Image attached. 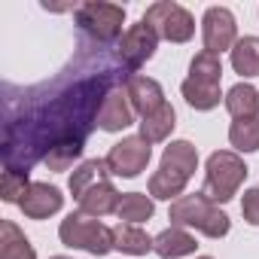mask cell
Listing matches in <instances>:
<instances>
[{
	"instance_id": "5",
	"label": "cell",
	"mask_w": 259,
	"mask_h": 259,
	"mask_svg": "<svg viewBox=\"0 0 259 259\" xmlns=\"http://www.w3.org/2000/svg\"><path fill=\"white\" fill-rule=\"evenodd\" d=\"M76 25L101 43H110L122 34V22H125V7L119 4H101V0H92V4H79L73 10Z\"/></svg>"
},
{
	"instance_id": "7",
	"label": "cell",
	"mask_w": 259,
	"mask_h": 259,
	"mask_svg": "<svg viewBox=\"0 0 259 259\" xmlns=\"http://www.w3.org/2000/svg\"><path fill=\"white\" fill-rule=\"evenodd\" d=\"M156 49H159V34L147 22L132 25V28L122 34V40H119V58L132 67V70H138L144 61H150L156 55Z\"/></svg>"
},
{
	"instance_id": "8",
	"label": "cell",
	"mask_w": 259,
	"mask_h": 259,
	"mask_svg": "<svg viewBox=\"0 0 259 259\" xmlns=\"http://www.w3.org/2000/svg\"><path fill=\"white\" fill-rule=\"evenodd\" d=\"M238 28H235V16L226 10V7H210L201 19V37H204V49L220 55L226 49H232L238 40H235Z\"/></svg>"
},
{
	"instance_id": "3",
	"label": "cell",
	"mask_w": 259,
	"mask_h": 259,
	"mask_svg": "<svg viewBox=\"0 0 259 259\" xmlns=\"http://www.w3.org/2000/svg\"><path fill=\"white\" fill-rule=\"evenodd\" d=\"M58 238H61V244H67L73 250H85L92 256H104V253H110L116 247L113 229H107L98 220H89L85 213L64 217L61 226H58Z\"/></svg>"
},
{
	"instance_id": "22",
	"label": "cell",
	"mask_w": 259,
	"mask_h": 259,
	"mask_svg": "<svg viewBox=\"0 0 259 259\" xmlns=\"http://www.w3.org/2000/svg\"><path fill=\"white\" fill-rule=\"evenodd\" d=\"M229 141L241 153H256L259 150V116L256 119H235L229 128Z\"/></svg>"
},
{
	"instance_id": "13",
	"label": "cell",
	"mask_w": 259,
	"mask_h": 259,
	"mask_svg": "<svg viewBox=\"0 0 259 259\" xmlns=\"http://www.w3.org/2000/svg\"><path fill=\"white\" fill-rule=\"evenodd\" d=\"M195 238L186 232V229H180V226H171V229H165L162 235H156V244H153V250L162 256V259H177V256H189V253H195Z\"/></svg>"
},
{
	"instance_id": "12",
	"label": "cell",
	"mask_w": 259,
	"mask_h": 259,
	"mask_svg": "<svg viewBox=\"0 0 259 259\" xmlns=\"http://www.w3.org/2000/svg\"><path fill=\"white\" fill-rule=\"evenodd\" d=\"M61 204H64V195L58 192V186H49V183H31V189H28V195L22 198L19 207H22L25 217H31V220H46V217L58 213Z\"/></svg>"
},
{
	"instance_id": "18",
	"label": "cell",
	"mask_w": 259,
	"mask_h": 259,
	"mask_svg": "<svg viewBox=\"0 0 259 259\" xmlns=\"http://www.w3.org/2000/svg\"><path fill=\"white\" fill-rule=\"evenodd\" d=\"M174 125H177V113H174L171 104H165L159 113L141 119V138L153 147V144H159V141H168V135L174 132Z\"/></svg>"
},
{
	"instance_id": "10",
	"label": "cell",
	"mask_w": 259,
	"mask_h": 259,
	"mask_svg": "<svg viewBox=\"0 0 259 259\" xmlns=\"http://www.w3.org/2000/svg\"><path fill=\"white\" fill-rule=\"evenodd\" d=\"M132 122H135V107L128 101V92L110 89L101 101V110H98V128L101 132H122Z\"/></svg>"
},
{
	"instance_id": "14",
	"label": "cell",
	"mask_w": 259,
	"mask_h": 259,
	"mask_svg": "<svg viewBox=\"0 0 259 259\" xmlns=\"http://www.w3.org/2000/svg\"><path fill=\"white\" fill-rule=\"evenodd\" d=\"M0 259H37L31 241L13 220H4L0 226Z\"/></svg>"
},
{
	"instance_id": "6",
	"label": "cell",
	"mask_w": 259,
	"mask_h": 259,
	"mask_svg": "<svg viewBox=\"0 0 259 259\" xmlns=\"http://www.w3.org/2000/svg\"><path fill=\"white\" fill-rule=\"evenodd\" d=\"M150 156H153V147L141 135H132V138H122L116 147H110L107 168L116 177H138L150 165Z\"/></svg>"
},
{
	"instance_id": "11",
	"label": "cell",
	"mask_w": 259,
	"mask_h": 259,
	"mask_svg": "<svg viewBox=\"0 0 259 259\" xmlns=\"http://www.w3.org/2000/svg\"><path fill=\"white\" fill-rule=\"evenodd\" d=\"M119 198H122V195L113 189V183H110L107 177L95 180L92 186H85V189L76 195L79 213H85V217H107V213H116Z\"/></svg>"
},
{
	"instance_id": "1",
	"label": "cell",
	"mask_w": 259,
	"mask_h": 259,
	"mask_svg": "<svg viewBox=\"0 0 259 259\" xmlns=\"http://www.w3.org/2000/svg\"><path fill=\"white\" fill-rule=\"evenodd\" d=\"M171 223L174 226H189L198 229L207 238H223L229 235V217L210 201L204 198V192H192V195H180L177 201H171Z\"/></svg>"
},
{
	"instance_id": "27",
	"label": "cell",
	"mask_w": 259,
	"mask_h": 259,
	"mask_svg": "<svg viewBox=\"0 0 259 259\" xmlns=\"http://www.w3.org/2000/svg\"><path fill=\"white\" fill-rule=\"evenodd\" d=\"M241 213L250 226H259V189H247L241 201Z\"/></svg>"
},
{
	"instance_id": "25",
	"label": "cell",
	"mask_w": 259,
	"mask_h": 259,
	"mask_svg": "<svg viewBox=\"0 0 259 259\" xmlns=\"http://www.w3.org/2000/svg\"><path fill=\"white\" fill-rule=\"evenodd\" d=\"M31 183H28V171H13L7 168L4 177H0V195H4V201L10 204H22V198L28 195Z\"/></svg>"
},
{
	"instance_id": "26",
	"label": "cell",
	"mask_w": 259,
	"mask_h": 259,
	"mask_svg": "<svg viewBox=\"0 0 259 259\" xmlns=\"http://www.w3.org/2000/svg\"><path fill=\"white\" fill-rule=\"evenodd\" d=\"M189 76L207 79V82H220V79H223V61H220V55L201 49V52L192 58V64H189Z\"/></svg>"
},
{
	"instance_id": "16",
	"label": "cell",
	"mask_w": 259,
	"mask_h": 259,
	"mask_svg": "<svg viewBox=\"0 0 259 259\" xmlns=\"http://www.w3.org/2000/svg\"><path fill=\"white\" fill-rule=\"evenodd\" d=\"M180 92H183L186 104L195 107V110H213L220 104V98H223L220 95V82H207V79H195V76H186Z\"/></svg>"
},
{
	"instance_id": "2",
	"label": "cell",
	"mask_w": 259,
	"mask_h": 259,
	"mask_svg": "<svg viewBox=\"0 0 259 259\" xmlns=\"http://www.w3.org/2000/svg\"><path fill=\"white\" fill-rule=\"evenodd\" d=\"M244 180H247L244 159L232 150H220L207 159V168H204V198H210L213 204H226L235 198Z\"/></svg>"
},
{
	"instance_id": "28",
	"label": "cell",
	"mask_w": 259,
	"mask_h": 259,
	"mask_svg": "<svg viewBox=\"0 0 259 259\" xmlns=\"http://www.w3.org/2000/svg\"><path fill=\"white\" fill-rule=\"evenodd\" d=\"M52 259H70V256H52Z\"/></svg>"
},
{
	"instance_id": "9",
	"label": "cell",
	"mask_w": 259,
	"mask_h": 259,
	"mask_svg": "<svg viewBox=\"0 0 259 259\" xmlns=\"http://www.w3.org/2000/svg\"><path fill=\"white\" fill-rule=\"evenodd\" d=\"M125 92H128V101H132L135 113H141V119L159 113L165 107V92L156 79L144 76V73H128L125 79Z\"/></svg>"
},
{
	"instance_id": "21",
	"label": "cell",
	"mask_w": 259,
	"mask_h": 259,
	"mask_svg": "<svg viewBox=\"0 0 259 259\" xmlns=\"http://www.w3.org/2000/svg\"><path fill=\"white\" fill-rule=\"evenodd\" d=\"M162 165L192 177L195 168H198V153L189 141H171V147H165V156H162Z\"/></svg>"
},
{
	"instance_id": "19",
	"label": "cell",
	"mask_w": 259,
	"mask_h": 259,
	"mask_svg": "<svg viewBox=\"0 0 259 259\" xmlns=\"http://www.w3.org/2000/svg\"><path fill=\"white\" fill-rule=\"evenodd\" d=\"M232 67L244 79L259 76V37H241L232 46Z\"/></svg>"
},
{
	"instance_id": "15",
	"label": "cell",
	"mask_w": 259,
	"mask_h": 259,
	"mask_svg": "<svg viewBox=\"0 0 259 259\" xmlns=\"http://www.w3.org/2000/svg\"><path fill=\"white\" fill-rule=\"evenodd\" d=\"M113 241H116V250H122L128 256H147L156 244V238H150L144 229H138L132 223H119L113 229Z\"/></svg>"
},
{
	"instance_id": "20",
	"label": "cell",
	"mask_w": 259,
	"mask_h": 259,
	"mask_svg": "<svg viewBox=\"0 0 259 259\" xmlns=\"http://www.w3.org/2000/svg\"><path fill=\"white\" fill-rule=\"evenodd\" d=\"M153 210L156 207H153V198L150 195H144V192H125L119 198L116 217L125 220V223H132V226H138V223H147L153 217Z\"/></svg>"
},
{
	"instance_id": "4",
	"label": "cell",
	"mask_w": 259,
	"mask_h": 259,
	"mask_svg": "<svg viewBox=\"0 0 259 259\" xmlns=\"http://www.w3.org/2000/svg\"><path fill=\"white\" fill-rule=\"evenodd\" d=\"M141 22H147V25H150L162 40H168V43H186V40H192V34H195V19H192V13L183 10L180 4H171V0H159V4L147 7V13H144Z\"/></svg>"
},
{
	"instance_id": "24",
	"label": "cell",
	"mask_w": 259,
	"mask_h": 259,
	"mask_svg": "<svg viewBox=\"0 0 259 259\" xmlns=\"http://www.w3.org/2000/svg\"><path fill=\"white\" fill-rule=\"evenodd\" d=\"M107 174H110L107 159H89V162H82V165L70 174V192H73V198H76L85 186H92L95 180H101V177H107Z\"/></svg>"
},
{
	"instance_id": "23",
	"label": "cell",
	"mask_w": 259,
	"mask_h": 259,
	"mask_svg": "<svg viewBox=\"0 0 259 259\" xmlns=\"http://www.w3.org/2000/svg\"><path fill=\"white\" fill-rule=\"evenodd\" d=\"M82 144L85 141H79V138H67V141H58L49 153H46V165H49V171H67L76 159H79V153H82Z\"/></svg>"
},
{
	"instance_id": "17",
	"label": "cell",
	"mask_w": 259,
	"mask_h": 259,
	"mask_svg": "<svg viewBox=\"0 0 259 259\" xmlns=\"http://www.w3.org/2000/svg\"><path fill=\"white\" fill-rule=\"evenodd\" d=\"M223 101H226V110H229L235 119H256V113H259V92H256L250 82L232 85Z\"/></svg>"
},
{
	"instance_id": "29",
	"label": "cell",
	"mask_w": 259,
	"mask_h": 259,
	"mask_svg": "<svg viewBox=\"0 0 259 259\" xmlns=\"http://www.w3.org/2000/svg\"><path fill=\"white\" fill-rule=\"evenodd\" d=\"M198 259H210V256H198Z\"/></svg>"
}]
</instances>
